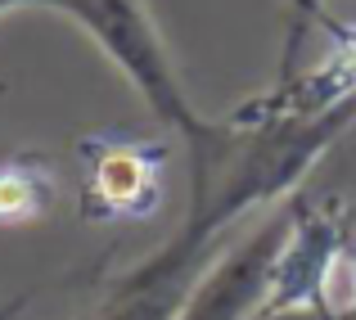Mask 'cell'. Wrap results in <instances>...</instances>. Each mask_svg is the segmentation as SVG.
Segmentation results:
<instances>
[{"label":"cell","mask_w":356,"mask_h":320,"mask_svg":"<svg viewBox=\"0 0 356 320\" xmlns=\"http://www.w3.org/2000/svg\"><path fill=\"white\" fill-rule=\"evenodd\" d=\"M59 167L50 154H23L0 163V225H32L45 221L59 203Z\"/></svg>","instance_id":"5"},{"label":"cell","mask_w":356,"mask_h":320,"mask_svg":"<svg viewBox=\"0 0 356 320\" xmlns=\"http://www.w3.org/2000/svg\"><path fill=\"white\" fill-rule=\"evenodd\" d=\"M325 32L334 36V50L302 77L275 81V90L257 99H243L230 109L235 118H280V113H325L356 99V23L325 18Z\"/></svg>","instance_id":"4"},{"label":"cell","mask_w":356,"mask_h":320,"mask_svg":"<svg viewBox=\"0 0 356 320\" xmlns=\"http://www.w3.org/2000/svg\"><path fill=\"white\" fill-rule=\"evenodd\" d=\"M77 320H90V312H86V316H77Z\"/></svg>","instance_id":"9"},{"label":"cell","mask_w":356,"mask_h":320,"mask_svg":"<svg viewBox=\"0 0 356 320\" xmlns=\"http://www.w3.org/2000/svg\"><path fill=\"white\" fill-rule=\"evenodd\" d=\"M32 0H0V14H14V9H27Z\"/></svg>","instance_id":"8"},{"label":"cell","mask_w":356,"mask_h":320,"mask_svg":"<svg viewBox=\"0 0 356 320\" xmlns=\"http://www.w3.org/2000/svg\"><path fill=\"white\" fill-rule=\"evenodd\" d=\"M32 5L72 18L108 54V63L136 86V95L149 104V113L167 131L181 136L185 149L203 145L217 131V118H203L190 104V95L181 86V72H176L145 0H32Z\"/></svg>","instance_id":"1"},{"label":"cell","mask_w":356,"mask_h":320,"mask_svg":"<svg viewBox=\"0 0 356 320\" xmlns=\"http://www.w3.org/2000/svg\"><path fill=\"white\" fill-rule=\"evenodd\" d=\"M289 234H293V199L275 203L248 234H239L221 257H212L176 320H257L270 303Z\"/></svg>","instance_id":"3"},{"label":"cell","mask_w":356,"mask_h":320,"mask_svg":"<svg viewBox=\"0 0 356 320\" xmlns=\"http://www.w3.org/2000/svg\"><path fill=\"white\" fill-rule=\"evenodd\" d=\"M27 303H32V289H27V294H18V298H9V303H0V320H14Z\"/></svg>","instance_id":"7"},{"label":"cell","mask_w":356,"mask_h":320,"mask_svg":"<svg viewBox=\"0 0 356 320\" xmlns=\"http://www.w3.org/2000/svg\"><path fill=\"white\" fill-rule=\"evenodd\" d=\"M172 145L136 136H90L77 145V212L90 225L149 221L167 199Z\"/></svg>","instance_id":"2"},{"label":"cell","mask_w":356,"mask_h":320,"mask_svg":"<svg viewBox=\"0 0 356 320\" xmlns=\"http://www.w3.org/2000/svg\"><path fill=\"white\" fill-rule=\"evenodd\" d=\"M325 0H289V32H284V54H280V81L293 77V63H298V50H302L312 23H325Z\"/></svg>","instance_id":"6"}]
</instances>
